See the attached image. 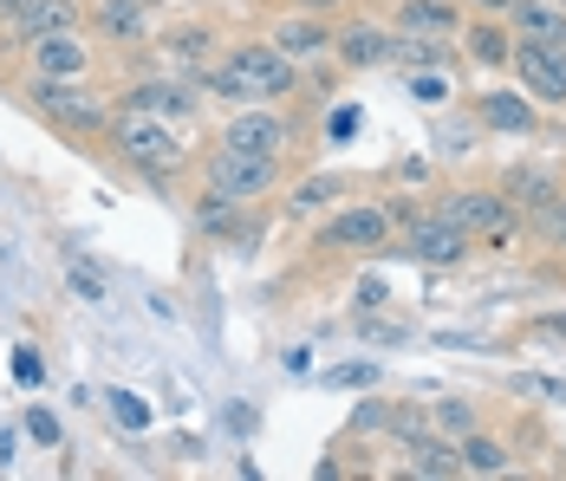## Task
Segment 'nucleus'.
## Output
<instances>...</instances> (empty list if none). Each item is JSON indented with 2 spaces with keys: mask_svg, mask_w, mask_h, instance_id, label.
<instances>
[{
  "mask_svg": "<svg viewBox=\"0 0 566 481\" xmlns=\"http://www.w3.org/2000/svg\"><path fill=\"white\" fill-rule=\"evenodd\" d=\"M209 92H222L234 105H268V98L293 92V59H286L281 46H248V53H234L222 72L209 79Z\"/></svg>",
  "mask_w": 566,
  "mask_h": 481,
  "instance_id": "1",
  "label": "nucleus"
},
{
  "mask_svg": "<svg viewBox=\"0 0 566 481\" xmlns=\"http://www.w3.org/2000/svg\"><path fill=\"white\" fill-rule=\"evenodd\" d=\"M117 150L137 163V169H150V176H170L182 169V144H176L170 130L150 117V111H130L124 124H117Z\"/></svg>",
  "mask_w": 566,
  "mask_h": 481,
  "instance_id": "2",
  "label": "nucleus"
},
{
  "mask_svg": "<svg viewBox=\"0 0 566 481\" xmlns=\"http://www.w3.org/2000/svg\"><path fill=\"white\" fill-rule=\"evenodd\" d=\"M209 182H216V196H228V202H254V196L274 189V157H254V150L222 144L209 157Z\"/></svg>",
  "mask_w": 566,
  "mask_h": 481,
  "instance_id": "3",
  "label": "nucleus"
},
{
  "mask_svg": "<svg viewBox=\"0 0 566 481\" xmlns=\"http://www.w3.org/2000/svg\"><path fill=\"white\" fill-rule=\"evenodd\" d=\"M514 72H521V85H527L534 98L566 105V53L541 46V40H521V46H514Z\"/></svg>",
  "mask_w": 566,
  "mask_h": 481,
  "instance_id": "4",
  "label": "nucleus"
},
{
  "mask_svg": "<svg viewBox=\"0 0 566 481\" xmlns=\"http://www.w3.org/2000/svg\"><path fill=\"white\" fill-rule=\"evenodd\" d=\"M33 98H40V111H46L53 124H65V130H98V124H105L98 98H78L65 79H40V85H33Z\"/></svg>",
  "mask_w": 566,
  "mask_h": 481,
  "instance_id": "5",
  "label": "nucleus"
},
{
  "mask_svg": "<svg viewBox=\"0 0 566 481\" xmlns=\"http://www.w3.org/2000/svg\"><path fill=\"white\" fill-rule=\"evenodd\" d=\"M403 248H410L417 261H430V268H455V261L469 254V234L437 215V221H410V241H403Z\"/></svg>",
  "mask_w": 566,
  "mask_h": 481,
  "instance_id": "6",
  "label": "nucleus"
},
{
  "mask_svg": "<svg viewBox=\"0 0 566 481\" xmlns=\"http://www.w3.org/2000/svg\"><path fill=\"white\" fill-rule=\"evenodd\" d=\"M443 221H455L462 234H495L502 221H509V202L502 196H489V189H462L443 202Z\"/></svg>",
  "mask_w": 566,
  "mask_h": 481,
  "instance_id": "7",
  "label": "nucleus"
},
{
  "mask_svg": "<svg viewBox=\"0 0 566 481\" xmlns=\"http://www.w3.org/2000/svg\"><path fill=\"white\" fill-rule=\"evenodd\" d=\"M385 234H391V215L385 209H352V215H339L319 241H326V248H385Z\"/></svg>",
  "mask_w": 566,
  "mask_h": 481,
  "instance_id": "8",
  "label": "nucleus"
},
{
  "mask_svg": "<svg viewBox=\"0 0 566 481\" xmlns=\"http://www.w3.org/2000/svg\"><path fill=\"white\" fill-rule=\"evenodd\" d=\"M228 144H234V150H254V157H281L286 124L281 117H268V111H248V117L228 124Z\"/></svg>",
  "mask_w": 566,
  "mask_h": 481,
  "instance_id": "9",
  "label": "nucleus"
},
{
  "mask_svg": "<svg viewBox=\"0 0 566 481\" xmlns=\"http://www.w3.org/2000/svg\"><path fill=\"white\" fill-rule=\"evenodd\" d=\"M397 27H403L410 40H450V33H455V13L443 7V0H403Z\"/></svg>",
  "mask_w": 566,
  "mask_h": 481,
  "instance_id": "10",
  "label": "nucleus"
},
{
  "mask_svg": "<svg viewBox=\"0 0 566 481\" xmlns=\"http://www.w3.org/2000/svg\"><path fill=\"white\" fill-rule=\"evenodd\" d=\"M78 20V0H33L20 20H13V33L20 40H46V33H65Z\"/></svg>",
  "mask_w": 566,
  "mask_h": 481,
  "instance_id": "11",
  "label": "nucleus"
},
{
  "mask_svg": "<svg viewBox=\"0 0 566 481\" xmlns=\"http://www.w3.org/2000/svg\"><path fill=\"white\" fill-rule=\"evenodd\" d=\"M33 59H40V79H78V72H85V46L65 40V33L33 40Z\"/></svg>",
  "mask_w": 566,
  "mask_h": 481,
  "instance_id": "12",
  "label": "nucleus"
},
{
  "mask_svg": "<svg viewBox=\"0 0 566 481\" xmlns=\"http://www.w3.org/2000/svg\"><path fill=\"white\" fill-rule=\"evenodd\" d=\"M514 27H521L527 40H541V46H554V53H566V13H554V7L514 0Z\"/></svg>",
  "mask_w": 566,
  "mask_h": 481,
  "instance_id": "13",
  "label": "nucleus"
},
{
  "mask_svg": "<svg viewBox=\"0 0 566 481\" xmlns=\"http://www.w3.org/2000/svg\"><path fill=\"white\" fill-rule=\"evenodd\" d=\"M130 111H150V117H189L196 98L182 92V85H164V79H144L137 92H130Z\"/></svg>",
  "mask_w": 566,
  "mask_h": 481,
  "instance_id": "14",
  "label": "nucleus"
},
{
  "mask_svg": "<svg viewBox=\"0 0 566 481\" xmlns=\"http://www.w3.org/2000/svg\"><path fill=\"white\" fill-rule=\"evenodd\" d=\"M410 469L430 481H450V475H462V456L450 442H437V436H410Z\"/></svg>",
  "mask_w": 566,
  "mask_h": 481,
  "instance_id": "15",
  "label": "nucleus"
},
{
  "mask_svg": "<svg viewBox=\"0 0 566 481\" xmlns=\"http://www.w3.org/2000/svg\"><path fill=\"white\" fill-rule=\"evenodd\" d=\"M391 46H397L391 33H385V27H365V20H358V27L339 40L345 65H385V59H391Z\"/></svg>",
  "mask_w": 566,
  "mask_h": 481,
  "instance_id": "16",
  "label": "nucleus"
},
{
  "mask_svg": "<svg viewBox=\"0 0 566 481\" xmlns=\"http://www.w3.org/2000/svg\"><path fill=\"white\" fill-rule=\"evenodd\" d=\"M462 469H475V475H502V469H509V449H502L495 436H475V429H469V436H462Z\"/></svg>",
  "mask_w": 566,
  "mask_h": 481,
  "instance_id": "17",
  "label": "nucleus"
},
{
  "mask_svg": "<svg viewBox=\"0 0 566 481\" xmlns=\"http://www.w3.org/2000/svg\"><path fill=\"white\" fill-rule=\"evenodd\" d=\"M98 27L112 40H144V7L137 0H98Z\"/></svg>",
  "mask_w": 566,
  "mask_h": 481,
  "instance_id": "18",
  "label": "nucleus"
},
{
  "mask_svg": "<svg viewBox=\"0 0 566 481\" xmlns=\"http://www.w3.org/2000/svg\"><path fill=\"white\" fill-rule=\"evenodd\" d=\"M482 124H495V130H527L534 111H527V98H514V92H489V98H482Z\"/></svg>",
  "mask_w": 566,
  "mask_h": 481,
  "instance_id": "19",
  "label": "nucleus"
},
{
  "mask_svg": "<svg viewBox=\"0 0 566 481\" xmlns=\"http://www.w3.org/2000/svg\"><path fill=\"white\" fill-rule=\"evenodd\" d=\"M105 410H112V424L130 429V436H144V429H150V404H144L137 390H105Z\"/></svg>",
  "mask_w": 566,
  "mask_h": 481,
  "instance_id": "20",
  "label": "nucleus"
},
{
  "mask_svg": "<svg viewBox=\"0 0 566 481\" xmlns=\"http://www.w3.org/2000/svg\"><path fill=\"white\" fill-rule=\"evenodd\" d=\"M339 189H345L339 176H313V182H300V189H293V202H286V209H293V215H313V209H326Z\"/></svg>",
  "mask_w": 566,
  "mask_h": 481,
  "instance_id": "21",
  "label": "nucleus"
},
{
  "mask_svg": "<svg viewBox=\"0 0 566 481\" xmlns=\"http://www.w3.org/2000/svg\"><path fill=\"white\" fill-rule=\"evenodd\" d=\"M319 46H326V33H319L313 20H293V27H281V53L286 59H313Z\"/></svg>",
  "mask_w": 566,
  "mask_h": 481,
  "instance_id": "22",
  "label": "nucleus"
},
{
  "mask_svg": "<svg viewBox=\"0 0 566 481\" xmlns=\"http://www.w3.org/2000/svg\"><path fill=\"white\" fill-rule=\"evenodd\" d=\"M469 53L482 59V65H509L514 46H509V33H495V27H475V33H469Z\"/></svg>",
  "mask_w": 566,
  "mask_h": 481,
  "instance_id": "23",
  "label": "nucleus"
},
{
  "mask_svg": "<svg viewBox=\"0 0 566 481\" xmlns=\"http://www.w3.org/2000/svg\"><path fill=\"white\" fill-rule=\"evenodd\" d=\"M509 196L534 202V209H547V202H554V182H547L541 169H521V176H509Z\"/></svg>",
  "mask_w": 566,
  "mask_h": 481,
  "instance_id": "24",
  "label": "nucleus"
},
{
  "mask_svg": "<svg viewBox=\"0 0 566 481\" xmlns=\"http://www.w3.org/2000/svg\"><path fill=\"white\" fill-rule=\"evenodd\" d=\"M437 429H443V436H469V429H475V410H469L462 397H443V404H437Z\"/></svg>",
  "mask_w": 566,
  "mask_h": 481,
  "instance_id": "25",
  "label": "nucleus"
},
{
  "mask_svg": "<svg viewBox=\"0 0 566 481\" xmlns=\"http://www.w3.org/2000/svg\"><path fill=\"white\" fill-rule=\"evenodd\" d=\"M196 221H202V228H216V234H234V221H228V196H209V202H196Z\"/></svg>",
  "mask_w": 566,
  "mask_h": 481,
  "instance_id": "26",
  "label": "nucleus"
},
{
  "mask_svg": "<svg viewBox=\"0 0 566 481\" xmlns=\"http://www.w3.org/2000/svg\"><path fill=\"white\" fill-rule=\"evenodd\" d=\"M410 98H417V105H443V98H450V85H443L437 72H417V79H410Z\"/></svg>",
  "mask_w": 566,
  "mask_h": 481,
  "instance_id": "27",
  "label": "nucleus"
},
{
  "mask_svg": "<svg viewBox=\"0 0 566 481\" xmlns=\"http://www.w3.org/2000/svg\"><path fill=\"white\" fill-rule=\"evenodd\" d=\"M326 137H333V144H345V137H358V105H339V111H333Z\"/></svg>",
  "mask_w": 566,
  "mask_h": 481,
  "instance_id": "28",
  "label": "nucleus"
},
{
  "mask_svg": "<svg viewBox=\"0 0 566 481\" xmlns=\"http://www.w3.org/2000/svg\"><path fill=\"white\" fill-rule=\"evenodd\" d=\"M72 293L98 306V300H105V280H98V273H92V268H72Z\"/></svg>",
  "mask_w": 566,
  "mask_h": 481,
  "instance_id": "29",
  "label": "nucleus"
},
{
  "mask_svg": "<svg viewBox=\"0 0 566 481\" xmlns=\"http://www.w3.org/2000/svg\"><path fill=\"white\" fill-rule=\"evenodd\" d=\"M27 429H33V442H46V449L59 442V417H53V410H33V417H27Z\"/></svg>",
  "mask_w": 566,
  "mask_h": 481,
  "instance_id": "30",
  "label": "nucleus"
},
{
  "mask_svg": "<svg viewBox=\"0 0 566 481\" xmlns=\"http://www.w3.org/2000/svg\"><path fill=\"white\" fill-rule=\"evenodd\" d=\"M13 377H20V384H40V358H33V352H27V345H20V352H13Z\"/></svg>",
  "mask_w": 566,
  "mask_h": 481,
  "instance_id": "31",
  "label": "nucleus"
},
{
  "mask_svg": "<svg viewBox=\"0 0 566 481\" xmlns=\"http://www.w3.org/2000/svg\"><path fill=\"white\" fill-rule=\"evenodd\" d=\"M371 377H378V365H339L333 384H371Z\"/></svg>",
  "mask_w": 566,
  "mask_h": 481,
  "instance_id": "32",
  "label": "nucleus"
},
{
  "mask_svg": "<svg viewBox=\"0 0 566 481\" xmlns=\"http://www.w3.org/2000/svg\"><path fill=\"white\" fill-rule=\"evenodd\" d=\"M358 306L371 313V306H385V280H365V293H358Z\"/></svg>",
  "mask_w": 566,
  "mask_h": 481,
  "instance_id": "33",
  "label": "nucleus"
},
{
  "mask_svg": "<svg viewBox=\"0 0 566 481\" xmlns=\"http://www.w3.org/2000/svg\"><path fill=\"white\" fill-rule=\"evenodd\" d=\"M547 228H554V234L566 241V202H547Z\"/></svg>",
  "mask_w": 566,
  "mask_h": 481,
  "instance_id": "34",
  "label": "nucleus"
},
{
  "mask_svg": "<svg viewBox=\"0 0 566 481\" xmlns=\"http://www.w3.org/2000/svg\"><path fill=\"white\" fill-rule=\"evenodd\" d=\"M27 7H33V0H0V13H7V20H20Z\"/></svg>",
  "mask_w": 566,
  "mask_h": 481,
  "instance_id": "35",
  "label": "nucleus"
},
{
  "mask_svg": "<svg viewBox=\"0 0 566 481\" xmlns=\"http://www.w3.org/2000/svg\"><path fill=\"white\" fill-rule=\"evenodd\" d=\"M7 456H13V429H0V462H7Z\"/></svg>",
  "mask_w": 566,
  "mask_h": 481,
  "instance_id": "36",
  "label": "nucleus"
},
{
  "mask_svg": "<svg viewBox=\"0 0 566 481\" xmlns=\"http://www.w3.org/2000/svg\"><path fill=\"white\" fill-rule=\"evenodd\" d=\"M541 332H566V313H554V320H541Z\"/></svg>",
  "mask_w": 566,
  "mask_h": 481,
  "instance_id": "37",
  "label": "nucleus"
},
{
  "mask_svg": "<svg viewBox=\"0 0 566 481\" xmlns=\"http://www.w3.org/2000/svg\"><path fill=\"white\" fill-rule=\"evenodd\" d=\"M300 7H333V0H300Z\"/></svg>",
  "mask_w": 566,
  "mask_h": 481,
  "instance_id": "38",
  "label": "nucleus"
},
{
  "mask_svg": "<svg viewBox=\"0 0 566 481\" xmlns=\"http://www.w3.org/2000/svg\"><path fill=\"white\" fill-rule=\"evenodd\" d=\"M482 7H514V0H482Z\"/></svg>",
  "mask_w": 566,
  "mask_h": 481,
  "instance_id": "39",
  "label": "nucleus"
},
{
  "mask_svg": "<svg viewBox=\"0 0 566 481\" xmlns=\"http://www.w3.org/2000/svg\"><path fill=\"white\" fill-rule=\"evenodd\" d=\"M137 7H157V0H137Z\"/></svg>",
  "mask_w": 566,
  "mask_h": 481,
  "instance_id": "40",
  "label": "nucleus"
},
{
  "mask_svg": "<svg viewBox=\"0 0 566 481\" xmlns=\"http://www.w3.org/2000/svg\"><path fill=\"white\" fill-rule=\"evenodd\" d=\"M560 13H566V0H560Z\"/></svg>",
  "mask_w": 566,
  "mask_h": 481,
  "instance_id": "41",
  "label": "nucleus"
}]
</instances>
